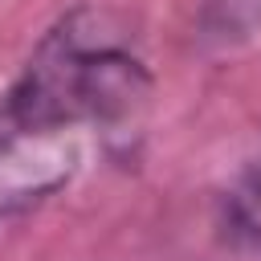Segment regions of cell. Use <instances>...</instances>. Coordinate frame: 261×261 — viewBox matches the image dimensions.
<instances>
[{"instance_id":"obj_4","label":"cell","mask_w":261,"mask_h":261,"mask_svg":"<svg viewBox=\"0 0 261 261\" xmlns=\"http://www.w3.org/2000/svg\"><path fill=\"white\" fill-rule=\"evenodd\" d=\"M261 33V0H200L196 41L212 49L245 45Z\"/></svg>"},{"instance_id":"obj_2","label":"cell","mask_w":261,"mask_h":261,"mask_svg":"<svg viewBox=\"0 0 261 261\" xmlns=\"http://www.w3.org/2000/svg\"><path fill=\"white\" fill-rule=\"evenodd\" d=\"M98 130L33 122L0 106V220L61 196L86 167Z\"/></svg>"},{"instance_id":"obj_1","label":"cell","mask_w":261,"mask_h":261,"mask_svg":"<svg viewBox=\"0 0 261 261\" xmlns=\"http://www.w3.org/2000/svg\"><path fill=\"white\" fill-rule=\"evenodd\" d=\"M147 98L151 69L126 29L102 8L77 4L33 45L0 106L33 122L110 135L130 122Z\"/></svg>"},{"instance_id":"obj_3","label":"cell","mask_w":261,"mask_h":261,"mask_svg":"<svg viewBox=\"0 0 261 261\" xmlns=\"http://www.w3.org/2000/svg\"><path fill=\"white\" fill-rule=\"evenodd\" d=\"M220 228L237 249L261 253V147L245 159L220 200Z\"/></svg>"}]
</instances>
